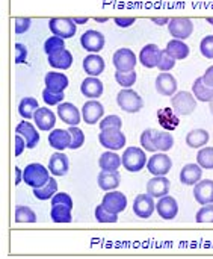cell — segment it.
Segmentation results:
<instances>
[{
  "label": "cell",
  "mask_w": 213,
  "mask_h": 259,
  "mask_svg": "<svg viewBox=\"0 0 213 259\" xmlns=\"http://www.w3.org/2000/svg\"><path fill=\"white\" fill-rule=\"evenodd\" d=\"M48 181H50V170L38 162L29 164L23 170V182L26 185L32 187V190L45 185Z\"/></svg>",
  "instance_id": "1"
},
{
  "label": "cell",
  "mask_w": 213,
  "mask_h": 259,
  "mask_svg": "<svg viewBox=\"0 0 213 259\" xmlns=\"http://www.w3.org/2000/svg\"><path fill=\"white\" fill-rule=\"evenodd\" d=\"M171 106L176 115H191L195 108H197V99L194 96V93L189 91H177L173 99H171Z\"/></svg>",
  "instance_id": "2"
},
{
  "label": "cell",
  "mask_w": 213,
  "mask_h": 259,
  "mask_svg": "<svg viewBox=\"0 0 213 259\" xmlns=\"http://www.w3.org/2000/svg\"><path fill=\"white\" fill-rule=\"evenodd\" d=\"M121 159H123V167L130 173L141 171L144 167H147V162H148L145 152L139 147H127Z\"/></svg>",
  "instance_id": "3"
},
{
  "label": "cell",
  "mask_w": 213,
  "mask_h": 259,
  "mask_svg": "<svg viewBox=\"0 0 213 259\" xmlns=\"http://www.w3.org/2000/svg\"><path fill=\"white\" fill-rule=\"evenodd\" d=\"M117 103L124 112H129V114H136L144 108L142 97L132 88H123L117 94Z\"/></svg>",
  "instance_id": "4"
},
{
  "label": "cell",
  "mask_w": 213,
  "mask_h": 259,
  "mask_svg": "<svg viewBox=\"0 0 213 259\" xmlns=\"http://www.w3.org/2000/svg\"><path fill=\"white\" fill-rule=\"evenodd\" d=\"M98 141L103 147H106L108 150H114V152L126 147V135L121 132V129H117V127L100 131Z\"/></svg>",
  "instance_id": "5"
},
{
  "label": "cell",
  "mask_w": 213,
  "mask_h": 259,
  "mask_svg": "<svg viewBox=\"0 0 213 259\" xmlns=\"http://www.w3.org/2000/svg\"><path fill=\"white\" fill-rule=\"evenodd\" d=\"M168 30L171 33L173 38L177 39H186L192 35L194 32V23L191 18H185V17H174L170 20L168 23Z\"/></svg>",
  "instance_id": "6"
},
{
  "label": "cell",
  "mask_w": 213,
  "mask_h": 259,
  "mask_svg": "<svg viewBox=\"0 0 213 259\" xmlns=\"http://www.w3.org/2000/svg\"><path fill=\"white\" fill-rule=\"evenodd\" d=\"M112 62H114L115 70H118V71H132V70H135L136 64H138V58L133 53V50L123 47L114 53Z\"/></svg>",
  "instance_id": "7"
},
{
  "label": "cell",
  "mask_w": 213,
  "mask_h": 259,
  "mask_svg": "<svg viewBox=\"0 0 213 259\" xmlns=\"http://www.w3.org/2000/svg\"><path fill=\"white\" fill-rule=\"evenodd\" d=\"M147 168L153 176H167L173 168V161L168 155H165L164 152H159L148 159Z\"/></svg>",
  "instance_id": "8"
},
{
  "label": "cell",
  "mask_w": 213,
  "mask_h": 259,
  "mask_svg": "<svg viewBox=\"0 0 213 259\" xmlns=\"http://www.w3.org/2000/svg\"><path fill=\"white\" fill-rule=\"evenodd\" d=\"M48 27L53 35L61 36L64 39L73 38L76 33V23L73 21V18H62V17L51 18L48 21Z\"/></svg>",
  "instance_id": "9"
},
{
  "label": "cell",
  "mask_w": 213,
  "mask_h": 259,
  "mask_svg": "<svg viewBox=\"0 0 213 259\" xmlns=\"http://www.w3.org/2000/svg\"><path fill=\"white\" fill-rule=\"evenodd\" d=\"M156 209V203H154V197L147 194H139L135 200H133V212L136 217L139 219H150L153 215Z\"/></svg>",
  "instance_id": "10"
},
{
  "label": "cell",
  "mask_w": 213,
  "mask_h": 259,
  "mask_svg": "<svg viewBox=\"0 0 213 259\" xmlns=\"http://www.w3.org/2000/svg\"><path fill=\"white\" fill-rule=\"evenodd\" d=\"M101 205L109 211V212H114V214H121L126 206H127V199L123 193L120 191H106L104 197H103V202Z\"/></svg>",
  "instance_id": "11"
},
{
  "label": "cell",
  "mask_w": 213,
  "mask_h": 259,
  "mask_svg": "<svg viewBox=\"0 0 213 259\" xmlns=\"http://www.w3.org/2000/svg\"><path fill=\"white\" fill-rule=\"evenodd\" d=\"M80 44L89 53H97L104 47V35L98 30H86L80 36Z\"/></svg>",
  "instance_id": "12"
},
{
  "label": "cell",
  "mask_w": 213,
  "mask_h": 259,
  "mask_svg": "<svg viewBox=\"0 0 213 259\" xmlns=\"http://www.w3.org/2000/svg\"><path fill=\"white\" fill-rule=\"evenodd\" d=\"M82 118L86 124H95L100 123L103 114H104V108L98 100H89L82 106Z\"/></svg>",
  "instance_id": "13"
},
{
  "label": "cell",
  "mask_w": 213,
  "mask_h": 259,
  "mask_svg": "<svg viewBox=\"0 0 213 259\" xmlns=\"http://www.w3.org/2000/svg\"><path fill=\"white\" fill-rule=\"evenodd\" d=\"M156 211L162 220H174L179 214V203L171 196H164L156 203Z\"/></svg>",
  "instance_id": "14"
},
{
  "label": "cell",
  "mask_w": 213,
  "mask_h": 259,
  "mask_svg": "<svg viewBox=\"0 0 213 259\" xmlns=\"http://www.w3.org/2000/svg\"><path fill=\"white\" fill-rule=\"evenodd\" d=\"M177 79L168 71H161V74L156 77V91L159 94L173 97L177 93Z\"/></svg>",
  "instance_id": "15"
},
{
  "label": "cell",
  "mask_w": 213,
  "mask_h": 259,
  "mask_svg": "<svg viewBox=\"0 0 213 259\" xmlns=\"http://www.w3.org/2000/svg\"><path fill=\"white\" fill-rule=\"evenodd\" d=\"M15 134L21 135L26 140L27 149H35L39 143V134H38L36 127L32 123H29V120L20 121L15 127Z\"/></svg>",
  "instance_id": "16"
},
{
  "label": "cell",
  "mask_w": 213,
  "mask_h": 259,
  "mask_svg": "<svg viewBox=\"0 0 213 259\" xmlns=\"http://www.w3.org/2000/svg\"><path fill=\"white\" fill-rule=\"evenodd\" d=\"M58 115L59 118L67 123L68 126H77L80 123V118H82V111H79L73 103H59L58 105Z\"/></svg>",
  "instance_id": "17"
},
{
  "label": "cell",
  "mask_w": 213,
  "mask_h": 259,
  "mask_svg": "<svg viewBox=\"0 0 213 259\" xmlns=\"http://www.w3.org/2000/svg\"><path fill=\"white\" fill-rule=\"evenodd\" d=\"M33 121L36 124V127L42 132H50L53 131V126L56 124V115L53 111H50L48 108H38L35 115H33Z\"/></svg>",
  "instance_id": "18"
},
{
  "label": "cell",
  "mask_w": 213,
  "mask_h": 259,
  "mask_svg": "<svg viewBox=\"0 0 213 259\" xmlns=\"http://www.w3.org/2000/svg\"><path fill=\"white\" fill-rule=\"evenodd\" d=\"M194 197L200 205L213 203V181L201 179L198 184L194 185Z\"/></svg>",
  "instance_id": "19"
},
{
  "label": "cell",
  "mask_w": 213,
  "mask_h": 259,
  "mask_svg": "<svg viewBox=\"0 0 213 259\" xmlns=\"http://www.w3.org/2000/svg\"><path fill=\"white\" fill-rule=\"evenodd\" d=\"M171 182L165 176H154L147 182V193L153 196L154 199H161L164 196H168Z\"/></svg>",
  "instance_id": "20"
},
{
  "label": "cell",
  "mask_w": 213,
  "mask_h": 259,
  "mask_svg": "<svg viewBox=\"0 0 213 259\" xmlns=\"http://www.w3.org/2000/svg\"><path fill=\"white\" fill-rule=\"evenodd\" d=\"M68 168H70V162H68V158L65 153L62 152H56L50 156L48 159V170L53 176H65L68 173Z\"/></svg>",
  "instance_id": "21"
},
{
  "label": "cell",
  "mask_w": 213,
  "mask_h": 259,
  "mask_svg": "<svg viewBox=\"0 0 213 259\" xmlns=\"http://www.w3.org/2000/svg\"><path fill=\"white\" fill-rule=\"evenodd\" d=\"M103 82L97 76H88L80 85V91L88 99H98L103 94Z\"/></svg>",
  "instance_id": "22"
},
{
  "label": "cell",
  "mask_w": 213,
  "mask_h": 259,
  "mask_svg": "<svg viewBox=\"0 0 213 259\" xmlns=\"http://www.w3.org/2000/svg\"><path fill=\"white\" fill-rule=\"evenodd\" d=\"M45 88H48L53 93H64L68 87V77L64 73L59 71H48L44 77Z\"/></svg>",
  "instance_id": "23"
},
{
  "label": "cell",
  "mask_w": 213,
  "mask_h": 259,
  "mask_svg": "<svg viewBox=\"0 0 213 259\" xmlns=\"http://www.w3.org/2000/svg\"><path fill=\"white\" fill-rule=\"evenodd\" d=\"M48 144L59 152L70 149L71 134L64 129H53V131H50V135H48Z\"/></svg>",
  "instance_id": "24"
},
{
  "label": "cell",
  "mask_w": 213,
  "mask_h": 259,
  "mask_svg": "<svg viewBox=\"0 0 213 259\" xmlns=\"http://www.w3.org/2000/svg\"><path fill=\"white\" fill-rule=\"evenodd\" d=\"M203 178V168L200 164H186L180 171V182L183 185H195Z\"/></svg>",
  "instance_id": "25"
},
{
  "label": "cell",
  "mask_w": 213,
  "mask_h": 259,
  "mask_svg": "<svg viewBox=\"0 0 213 259\" xmlns=\"http://www.w3.org/2000/svg\"><path fill=\"white\" fill-rule=\"evenodd\" d=\"M82 64H83L85 73L89 74V76H100V74L104 71V68H106L104 59H103L100 55H97V53L88 55V56L83 59Z\"/></svg>",
  "instance_id": "26"
},
{
  "label": "cell",
  "mask_w": 213,
  "mask_h": 259,
  "mask_svg": "<svg viewBox=\"0 0 213 259\" xmlns=\"http://www.w3.org/2000/svg\"><path fill=\"white\" fill-rule=\"evenodd\" d=\"M159 53H161V49L156 44H147L139 52V62L145 68H154V67H157Z\"/></svg>",
  "instance_id": "27"
},
{
  "label": "cell",
  "mask_w": 213,
  "mask_h": 259,
  "mask_svg": "<svg viewBox=\"0 0 213 259\" xmlns=\"http://www.w3.org/2000/svg\"><path fill=\"white\" fill-rule=\"evenodd\" d=\"M48 64L58 70H68L73 65V55L70 50L62 49L53 55H48Z\"/></svg>",
  "instance_id": "28"
},
{
  "label": "cell",
  "mask_w": 213,
  "mask_h": 259,
  "mask_svg": "<svg viewBox=\"0 0 213 259\" xmlns=\"http://www.w3.org/2000/svg\"><path fill=\"white\" fill-rule=\"evenodd\" d=\"M98 165L103 171H118V168L123 165V159L115 152L108 150V152L101 153V156L98 159Z\"/></svg>",
  "instance_id": "29"
},
{
  "label": "cell",
  "mask_w": 213,
  "mask_h": 259,
  "mask_svg": "<svg viewBox=\"0 0 213 259\" xmlns=\"http://www.w3.org/2000/svg\"><path fill=\"white\" fill-rule=\"evenodd\" d=\"M97 184L103 191H112L120 187V175L118 171H103L97 178Z\"/></svg>",
  "instance_id": "30"
},
{
  "label": "cell",
  "mask_w": 213,
  "mask_h": 259,
  "mask_svg": "<svg viewBox=\"0 0 213 259\" xmlns=\"http://www.w3.org/2000/svg\"><path fill=\"white\" fill-rule=\"evenodd\" d=\"M192 93H194L195 99L200 100V102H207L209 103L213 99V87L207 85L203 80V76L195 79V82L192 85Z\"/></svg>",
  "instance_id": "31"
},
{
  "label": "cell",
  "mask_w": 213,
  "mask_h": 259,
  "mask_svg": "<svg viewBox=\"0 0 213 259\" xmlns=\"http://www.w3.org/2000/svg\"><path fill=\"white\" fill-rule=\"evenodd\" d=\"M210 140V135L206 129H194L186 135V144L191 149H198L204 147Z\"/></svg>",
  "instance_id": "32"
},
{
  "label": "cell",
  "mask_w": 213,
  "mask_h": 259,
  "mask_svg": "<svg viewBox=\"0 0 213 259\" xmlns=\"http://www.w3.org/2000/svg\"><path fill=\"white\" fill-rule=\"evenodd\" d=\"M167 50L170 52L171 56H174V58L179 59V61L186 59V58L189 56V53H191L189 46H188L183 39H177V38L171 39V41L167 44Z\"/></svg>",
  "instance_id": "33"
},
{
  "label": "cell",
  "mask_w": 213,
  "mask_h": 259,
  "mask_svg": "<svg viewBox=\"0 0 213 259\" xmlns=\"http://www.w3.org/2000/svg\"><path fill=\"white\" fill-rule=\"evenodd\" d=\"M39 108L38 105V100L33 99V97H24L21 99L20 105H18V114L24 118V120H30L33 118L36 109Z\"/></svg>",
  "instance_id": "34"
},
{
  "label": "cell",
  "mask_w": 213,
  "mask_h": 259,
  "mask_svg": "<svg viewBox=\"0 0 213 259\" xmlns=\"http://www.w3.org/2000/svg\"><path fill=\"white\" fill-rule=\"evenodd\" d=\"M154 146L157 149V152H168L174 147V138L170 132L165 131H157L154 134Z\"/></svg>",
  "instance_id": "35"
},
{
  "label": "cell",
  "mask_w": 213,
  "mask_h": 259,
  "mask_svg": "<svg viewBox=\"0 0 213 259\" xmlns=\"http://www.w3.org/2000/svg\"><path fill=\"white\" fill-rule=\"evenodd\" d=\"M56 193H58V182L53 178H50V181L45 185L39 188H33V196L38 200H51Z\"/></svg>",
  "instance_id": "36"
},
{
  "label": "cell",
  "mask_w": 213,
  "mask_h": 259,
  "mask_svg": "<svg viewBox=\"0 0 213 259\" xmlns=\"http://www.w3.org/2000/svg\"><path fill=\"white\" fill-rule=\"evenodd\" d=\"M50 219L55 223H71V208L67 205H53L50 211Z\"/></svg>",
  "instance_id": "37"
},
{
  "label": "cell",
  "mask_w": 213,
  "mask_h": 259,
  "mask_svg": "<svg viewBox=\"0 0 213 259\" xmlns=\"http://www.w3.org/2000/svg\"><path fill=\"white\" fill-rule=\"evenodd\" d=\"M197 164H200L203 170H213V147H203L198 150Z\"/></svg>",
  "instance_id": "38"
},
{
  "label": "cell",
  "mask_w": 213,
  "mask_h": 259,
  "mask_svg": "<svg viewBox=\"0 0 213 259\" xmlns=\"http://www.w3.org/2000/svg\"><path fill=\"white\" fill-rule=\"evenodd\" d=\"M136 79H138V74H136L135 70H132V71H118L117 70L115 71V80L118 82V85H121L124 88L133 87Z\"/></svg>",
  "instance_id": "39"
},
{
  "label": "cell",
  "mask_w": 213,
  "mask_h": 259,
  "mask_svg": "<svg viewBox=\"0 0 213 259\" xmlns=\"http://www.w3.org/2000/svg\"><path fill=\"white\" fill-rule=\"evenodd\" d=\"M176 58L170 55V52L167 49L161 50L159 53V59H157V68L161 71H170L176 67Z\"/></svg>",
  "instance_id": "40"
},
{
  "label": "cell",
  "mask_w": 213,
  "mask_h": 259,
  "mask_svg": "<svg viewBox=\"0 0 213 259\" xmlns=\"http://www.w3.org/2000/svg\"><path fill=\"white\" fill-rule=\"evenodd\" d=\"M15 222L17 223H35L36 214L27 206H17L15 209Z\"/></svg>",
  "instance_id": "41"
},
{
  "label": "cell",
  "mask_w": 213,
  "mask_h": 259,
  "mask_svg": "<svg viewBox=\"0 0 213 259\" xmlns=\"http://www.w3.org/2000/svg\"><path fill=\"white\" fill-rule=\"evenodd\" d=\"M62 49H65V39L61 38V36L53 35L51 38H48L44 42V52L47 53V56L48 55H53V53H56V52H59Z\"/></svg>",
  "instance_id": "42"
},
{
  "label": "cell",
  "mask_w": 213,
  "mask_h": 259,
  "mask_svg": "<svg viewBox=\"0 0 213 259\" xmlns=\"http://www.w3.org/2000/svg\"><path fill=\"white\" fill-rule=\"evenodd\" d=\"M68 132L71 134V144H70V149L71 150H77L83 146L85 143V134L83 131L79 127V126H70L68 127Z\"/></svg>",
  "instance_id": "43"
},
{
  "label": "cell",
  "mask_w": 213,
  "mask_h": 259,
  "mask_svg": "<svg viewBox=\"0 0 213 259\" xmlns=\"http://www.w3.org/2000/svg\"><path fill=\"white\" fill-rule=\"evenodd\" d=\"M95 220L98 223H117L118 222V214L109 212L103 205H98L95 208Z\"/></svg>",
  "instance_id": "44"
},
{
  "label": "cell",
  "mask_w": 213,
  "mask_h": 259,
  "mask_svg": "<svg viewBox=\"0 0 213 259\" xmlns=\"http://www.w3.org/2000/svg\"><path fill=\"white\" fill-rule=\"evenodd\" d=\"M154 134H156V129H145L141 134V146L148 152H157L154 146Z\"/></svg>",
  "instance_id": "45"
},
{
  "label": "cell",
  "mask_w": 213,
  "mask_h": 259,
  "mask_svg": "<svg viewBox=\"0 0 213 259\" xmlns=\"http://www.w3.org/2000/svg\"><path fill=\"white\" fill-rule=\"evenodd\" d=\"M197 223H213V203L203 205V208L195 215Z\"/></svg>",
  "instance_id": "46"
},
{
  "label": "cell",
  "mask_w": 213,
  "mask_h": 259,
  "mask_svg": "<svg viewBox=\"0 0 213 259\" xmlns=\"http://www.w3.org/2000/svg\"><path fill=\"white\" fill-rule=\"evenodd\" d=\"M42 100H44L47 105H50V106L59 105V103H62V100H64V93H53V91H50L48 88H44V91H42Z\"/></svg>",
  "instance_id": "47"
},
{
  "label": "cell",
  "mask_w": 213,
  "mask_h": 259,
  "mask_svg": "<svg viewBox=\"0 0 213 259\" xmlns=\"http://www.w3.org/2000/svg\"><path fill=\"white\" fill-rule=\"evenodd\" d=\"M98 124H100V131H103V129H109V127L121 129V127H123V120H121L118 115H108V117L101 118Z\"/></svg>",
  "instance_id": "48"
},
{
  "label": "cell",
  "mask_w": 213,
  "mask_h": 259,
  "mask_svg": "<svg viewBox=\"0 0 213 259\" xmlns=\"http://www.w3.org/2000/svg\"><path fill=\"white\" fill-rule=\"evenodd\" d=\"M200 52L204 58L213 59V35H207L200 42Z\"/></svg>",
  "instance_id": "49"
},
{
  "label": "cell",
  "mask_w": 213,
  "mask_h": 259,
  "mask_svg": "<svg viewBox=\"0 0 213 259\" xmlns=\"http://www.w3.org/2000/svg\"><path fill=\"white\" fill-rule=\"evenodd\" d=\"M30 24H32L30 18H26V17L15 18V26H14L15 33H17V35H21V33L27 32V30L30 29Z\"/></svg>",
  "instance_id": "50"
},
{
  "label": "cell",
  "mask_w": 213,
  "mask_h": 259,
  "mask_svg": "<svg viewBox=\"0 0 213 259\" xmlns=\"http://www.w3.org/2000/svg\"><path fill=\"white\" fill-rule=\"evenodd\" d=\"M53 205H67L73 209V200H71L70 194H67V193H56L51 199V206Z\"/></svg>",
  "instance_id": "51"
},
{
  "label": "cell",
  "mask_w": 213,
  "mask_h": 259,
  "mask_svg": "<svg viewBox=\"0 0 213 259\" xmlns=\"http://www.w3.org/2000/svg\"><path fill=\"white\" fill-rule=\"evenodd\" d=\"M15 50H17V56H15V62L17 64H23L26 62V58H27V47L21 42L15 44Z\"/></svg>",
  "instance_id": "52"
},
{
  "label": "cell",
  "mask_w": 213,
  "mask_h": 259,
  "mask_svg": "<svg viewBox=\"0 0 213 259\" xmlns=\"http://www.w3.org/2000/svg\"><path fill=\"white\" fill-rule=\"evenodd\" d=\"M24 149H27V144H26V140L21 137V135H15V156H20Z\"/></svg>",
  "instance_id": "53"
},
{
  "label": "cell",
  "mask_w": 213,
  "mask_h": 259,
  "mask_svg": "<svg viewBox=\"0 0 213 259\" xmlns=\"http://www.w3.org/2000/svg\"><path fill=\"white\" fill-rule=\"evenodd\" d=\"M133 23H135L133 17H117L115 18V24L120 27H130Z\"/></svg>",
  "instance_id": "54"
},
{
  "label": "cell",
  "mask_w": 213,
  "mask_h": 259,
  "mask_svg": "<svg viewBox=\"0 0 213 259\" xmlns=\"http://www.w3.org/2000/svg\"><path fill=\"white\" fill-rule=\"evenodd\" d=\"M203 80H204L207 85L213 87V65H210V67L206 70V73L203 74Z\"/></svg>",
  "instance_id": "55"
},
{
  "label": "cell",
  "mask_w": 213,
  "mask_h": 259,
  "mask_svg": "<svg viewBox=\"0 0 213 259\" xmlns=\"http://www.w3.org/2000/svg\"><path fill=\"white\" fill-rule=\"evenodd\" d=\"M151 21H153V23H156V24H159V26H162V24H168V23H170V18H165V17H162V18L153 17V18H151Z\"/></svg>",
  "instance_id": "56"
},
{
  "label": "cell",
  "mask_w": 213,
  "mask_h": 259,
  "mask_svg": "<svg viewBox=\"0 0 213 259\" xmlns=\"http://www.w3.org/2000/svg\"><path fill=\"white\" fill-rule=\"evenodd\" d=\"M21 181H23V170H20L17 167L15 168V184L18 185V184H21Z\"/></svg>",
  "instance_id": "57"
},
{
  "label": "cell",
  "mask_w": 213,
  "mask_h": 259,
  "mask_svg": "<svg viewBox=\"0 0 213 259\" xmlns=\"http://www.w3.org/2000/svg\"><path fill=\"white\" fill-rule=\"evenodd\" d=\"M73 21L76 24H85L88 21V17H76V18H73Z\"/></svg>",
  "instance_id": "58"
},
{
  "label": "cell",
  "mask_w": 213,
  "mask_h": 259,
  "mask_svg": "<svg viewBox=\"0 0 213 259\" xmlns=\"http://www.w3.org/2000/svg\"><path fill=\"white\" fill-rule=\"evenodd\" d=\"M95 21H97V23H106L108 18H106V17H95Z\"/></svg>",
  "instance_id": "59"
},
{
  "label": "cell",
  "mask_w": 213,
  "mask_h": 259,
  "mask_svg": "<svg viewBox=\"0 0 213 259\" xmlns=\"http://www.w3.org/2000/svg\"><path fill=\"white\" fill-rule=\"evenodd\" d=\"M209 111H210V114L213 115V99L209 102Z\"/></svg>",
  "instance_id": "60"
},
{
  "label": "cell",
  "mask_w": 213,
  "mask_h": 259,
  "mask_svg": "<svg viewBox=\"0 0 213 259\" xmlns=\"http://www.w3.org/2000/svg\"><path fill=\"white\" fill-rule=\"evenodd\" d=\"M207 23H210L213 26V17H209V18H207Z\"/></svg>",
  "instance_id": "61"
}]
</instances>
